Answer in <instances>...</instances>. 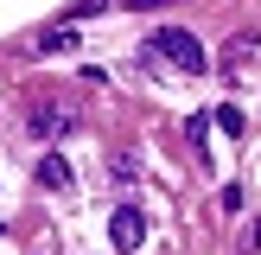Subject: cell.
<instances>
[{"instance_id":"cell-1","label":"cell","mask_w":261,"mask_h":255,"mask_svg":"<svg viewBox=\"0 0 261 255\" xmlns=\"http://www.w3.org/2000/svg\"><path fill=\"white\" fill-rule=\"evenodd\" d=\"M147 58H166L172 70H204V64H211V58H204V45L185 32V26H160V32L147 38Z\"/></svg>"},{"instance_id":"cell-2","label":"cell","mask_w":261,"mask_h":255,"mask_svg":"<svg viewBox=\"0 0 261 255\" xmlns=\"http://www.w3.org/2000/svg\"><path fill=\"white\" fill-rule=\"evenodd\" d=\"M109 242H115L121 255H134L140 242H147V211H134V204H121V211L109 217Z\"/></svg>"},{"instance_id":"cell-3","label":"cell","mask_w":261,"mask_h":255,"mask_svg":"<svg viewBox=\"0 0 261 255\" xmlns=\"http://www.w3.org/2000/svg\"><path fill=\"white\" fill-rule=\"evenodd\" d=\"M38 185L64 191V185H70V160H64V153H45V160H38Z\"/></svg>"},{"instance_id":"cell-4","label":"cell","mask_w":261,"mask_h":255,"mask_svg":"<svg viewBox=\"0 0 261 255\" xmlns=\"http://www.w3.org/2000/svg\"><path fill=\"white\" fill-rule=\"evenodd\" d=\"M211 121H217V115H191V121H185V140L198 153H204V140H211Z\"/></svg>"},{"instance_id":"cell-5","label":"cell","mask_w":261,"mask_h":255,"mask_svg":"<svg viewBox=\"0 0 261 255\" xmlns=\"http://www.w3.org/2000/svg\"><path fill=\"white\" fill-rule=\"evenodd\" d=\"M32 128H38V140H58V134H64V128H70V115H38V121H32Z\"/></svg>"},{"instance_id":"cell-6","label":"cell","mask_w":261,"mask_h":255,"mask_svg":"<svg viewBox=\"0 0 261 255\" xmlns=\"http://www.w3.org/2000/svg\"><path fill=\"white\" fill-rule=\"evenodd\" d=\"M76 45V32H70V26H58V32H45V38H38V51H70Z\"/></svg>"},{"instance_id":"cell-7","label":"cell","mask_w":261,"mask_h":255,"mask_svg":"<svg viewBox=\"0 0 261 255\" xmlns=\"http://www.w3.org/2000/svg\"><path fill=\"white\" fill-rule=\"evenodd\" d=\"M217 121H223L229 134H249V115H242V109H217Z\"/></svg>"}]
</instances>
